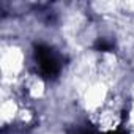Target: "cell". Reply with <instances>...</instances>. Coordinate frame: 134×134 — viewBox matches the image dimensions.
I'll use <instances>...</instances> for the list:
<instances>
[{
    "label": "cell",
    "instance_id": "1",
    "mask_svg": "<svg viewBox=\"0 0 134 134\" xmlns=\"http://www.w3.org/2000/svg\"><path fill=\"white\" fill-rule=\"evenodd\" d=\"M35 57L40 65V70L46 77H54L60 71L58 60L54 54V51L46 44H36L35 46Z\"/></svg>",
    "mask_w": 134,
    "mask_h": 134
},
{
    "label": "cell",
    "instance_id": "2",
    "mask_svg": "<svg viewBox=\"0 0 134 134\" xmlns=\"http://www.w3.org/2000/svg\"><path fill=\"white\" fill-rule=\"evenodd\" d=\"M112 47H114V44H112V43H109V41H106L104 38H101V40H98V41H96V49H98V51L109 52V51H112Z\"/></svg>",
    "mask_w": 134,
    "mask_h": 134
},
{
    "label": "cell",
    "instance_id": "3",
    "mask_svg": "<svg viewBox=\"0 0 134 134\" xmlns=\"http://www.w3.org/2000/svg\"><path fill=\"white\" fill-rule=\"evenodd\" d=\"M73 134H96V132H93V131H90V129H79V131H76V132H73Z\"/></svg>",
    "mask_w": 134,
    "mask_h": 134
},
{
    "label": "cell",
    "instance_id": "4",
    "mask_svg": "<svg viewBox=\"0 0 134 134\" xmlns=\"http://www.w3.org/2000/svg\"><path fill=\"white\" fill-rule=\"evenodd\" d=\"M106 134H126L125 131H110V132H106Z\"/></svg>",
    "mask_w": 134,
    "mask_h": 134
}]
</instances>
